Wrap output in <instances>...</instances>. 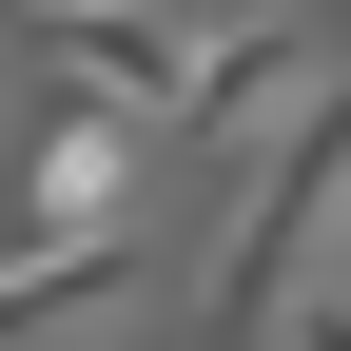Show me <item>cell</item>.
Instances as JSON below:
<instances>
[{"label": "cell", "mask_w": 351, "mask_h": 351, "mask_svg": "<svg viewBox=\"0 0 351 351\" xmlns=\"http://www.w3.org/2000/svg\"><path fill=\"white\" fill-rule=\"evenodd\" d=\"M234 176H254V195H234V234H215V332H274L293 293L351 254V59H332Z\"/></svg>", "instance_id": "1"}, {"label": "cell", "mask_w": 351, "mask_h": 351, "mask_svg": "<svg viewBox=\"0 0 351 351\" xmlns=\"http://www.w3.org/2000/svg\"><path fill=\"white\" fill-rule=\"evenodd\" d=\"M0 234H20V254H98V234H137V117L59 98V117L20 137V176H0Z\"/></svg>", "instance_id": "2"}, {"label": "cell", "mask_w": 351, "mask_h": 351, "mask_svg": "<svg viewBox=\"0 0 351 351\" xmlns=\"http://www.w3.org/2000/svg\"><path fill=\"white\" fill-rule=\"evenodd\" d=\"M215 39L234 20H195V0H98V20H59V98H98V117H195L215 98Z\"/></svg>", "instance_id": "3"}, {"label": "cell", "mask_w": 351, "mask_h": 351, "mask_svg": "<svg viewBox=\"0 0 351 351\" xmlns=\"http://www.w3.org/2000/svg\"><path fill=\"white\" fill-rule=\"evenodd\" d=\"M137 293H156L137 234H98V254H0V351H98Z\"/></svg>", "instance_id": "4"}, {"label": "cell", "mask_w": 351, "mask_h": 351, "mask_svg": "<svg viewBox=\"0 0 351 351\" xmlns=\"http://www.w3.org/2000/svg\"><path fill=\"white\" fill-rule=\"evenodd\" d=\"M313 78H332V39H313V20H234V39H215V98L176 117V137H215V156H254V137H274L293 98H313Z\"/></svg>", "instance_id": "5"}, {"label": "cell", "mask_w": 351, "mask_h": 351, "mask_svg": "<svg viewBox=\"0 0 351 351\" xmlns=\"http://www.w3.org/2000/svg\"><path fill=\"white\" fill-rule=\"evenodd\" d=\"M254 351H351V274H313V293H293V313L254 332Z\"/></svg>", "instance_id": "6"}, {"label": "cell", "mask_w": 351, "mask_h": 351, "mask_svg": "<svg viewBox=\"0 0 351 351\" xmlns=\"http://www.w3.org/2000/svg\"><path fill=\"white\" fill-rule=\"evenodd\" d=\"M59 20H98V0H59Z\"/></svg>", "instance_id": "7"}]
</instances>
